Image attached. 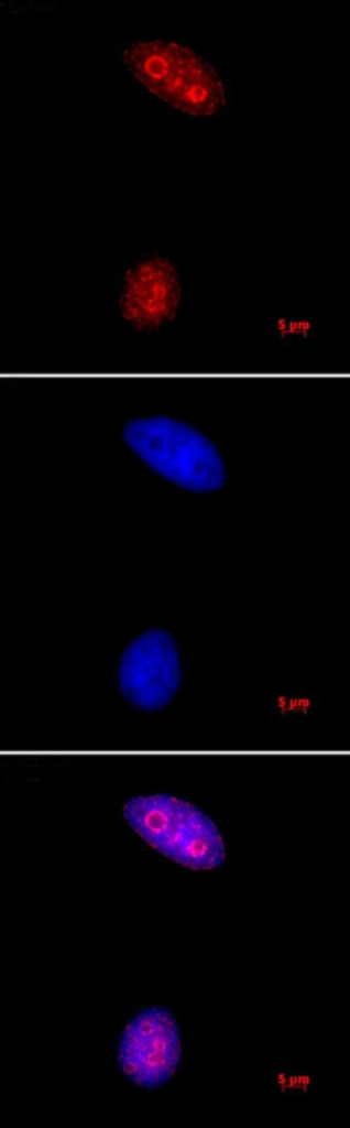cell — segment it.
I'll return each mask as SVG.
<instances>
[{"label": "cell", "mask_w": 350, "mask_h": 1128, "mask_svg": "<svg viewBox=\"0 0 350 1128\" xmlns=\"http://www.w3.org/2000/svg\"><path fill=\"white\" fill-rule=\"evenodd\" d=\"M122 62L152 95L194 117H210L227 102L217 69L193 48L168 40H141L127 45Z\"/></svg>", "instance_id": "1"}, {"label": "cell", "mask_w": 350, "mask_h": 1128, "mask_svg": "<svg viewBox=\"0 0 350 1128\" xmlns=\"http://www.w3.org/2000/svg\"><path fill=\"white\" fill-rule=\"evenodd\" d=\"M123 816L150 846L184 867L210 870L226 858L215 822L185 800L165 793L133 796Z\"/></svg>", "instance_id": "2"}, {"label": "cell", "mask_w": 350, "mask_h": 1128, "mask_svg": "<svg viewBox=\"0 0 350 1128\" xmlns=\"http://www.w3.org/2000/svg\"><path fill=\"white\" fill-rule=\"evenodd\" d=\"M123 438L149 467L182 488L212 491L225 481L218 449L187 423L168 416L134 419L124 425Z\"/></svg>", "instance_id": "3"}, {"label": "cell", "mask_w": 350, "mask_h": 1128, "mask_svg": "<svg viewBox=\"0 0 350 1128\" xmlns=\"http://www.w3.org/2000/svg\"><path fill=\"white\" fill-rule=\"evenodd\" d=\"M181 1056L179 1029L166 1008L142 1010L122 1031L119 1065L138 1086L156 1088L165 1084L176 1072Z\"/></svg>", "instance_id": "4"}, {"label": "cell", "mask_w": 350, "mask_h": 1128, "mask_svg": "<svg viewBox=\"0 0 350 1128\" xmlns=\"http://www.w3.org/2000/svg\"><path fill=\"white\" fill-rule=\"evenodd\" d=\"M181 679L177 646L171 634L161 629H151L136 637L120 659V691L131 704L143 711H157L168 704Z\"/></svg>", "instance_id": "5"}]
</instances>
